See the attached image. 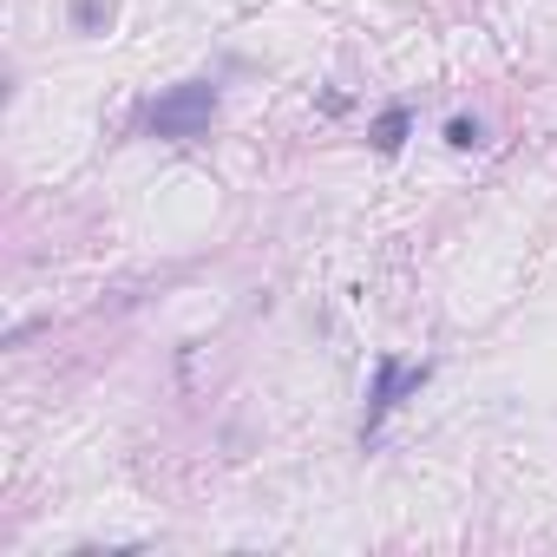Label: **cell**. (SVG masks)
Here are the masks:
<instances>
[{"label":"cell","instance_id":"1","mask_svg":"<svg viewBox=\"0 0 557 557\" xmlns=\"http://www.w3.org/2000/svg\"><path fill=\"white\" fill-rule=\"evenodd\" d=\"M210 119H216V86H210V79H184V86H171V92L145 112V132H151V138H171V145H190V138L210 132Z\"/></svg>","mask_w":557,"mask_h":557},{"label":"cell","instance_id":"2","mask_svg":"<svg viewBox=\"0 0 557 557\" xmlns=\"http://www.w3.org/2000/svg\"><path fill=\"white\" fill-rule=\"evenodd\" d=\"M433 381V368L420 361V368H407V361H394V355H381L374 361V394H368V420H361V440H374L381 426H387V413L407 400V394H420Z\"/></svg>","mask_w":557,"mask_h":557},{"label":"cell","instance_id":"3","mask_svg":"<svg viewBox=\"0 0 557 557\" xmlns=\"http://www.w3.org/2000/svg\"><path fill=\"white\" fill-rule=\"evenodd\" d=\"M407 132H413V112H407V106H387V112L374 119V132H368V138H374V151H381V158H394V151L407 145Z\"/></svg>","mask_w":557,"mask_h":557},{"label":"cell","instance_id":"5","mask_svg":"<svg viewBox=\"0 0 557 557\" xmlns=\"http://www.w3.org/2000/svg\"><path fill=\"white\" fill-rule=\"evenodd\" d=\"M112 21V0H73V27L79 34H92V27H106Z\"/></svg>","mask_w":557,"mask_h":557},{"label":"cell","instance_id":"4","mask_svg":"<svg viewBox=\"0 0 557 557\" xmlns=\"http://www.w3.org/2000/svg\"><path fill=\"white\" fill-rule=\"evenodd\" d=\"M446 145L453 151H479L485 145V125L479 119H446Z\"/></svg>","mask_w":557,"mask_h":557}]
</instances>
